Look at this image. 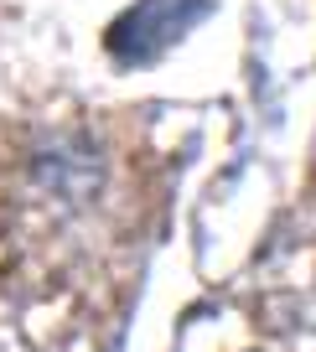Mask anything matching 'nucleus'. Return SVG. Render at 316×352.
I'll return each mask as SVG.
<instances>
[{
  "label": "nucleus",
  "mask_w": 316,
  "mask_h": 352,
  "mask_svg": "<svg viewBox=\"0 0 316 352\" xmlns=\"http://www.w3.org/2000/svg\"><path fill=\"white\" fill-rule=\"evenodd\" d=\"M156 171L114 114H57L0 151V264L42 347L98 352L140 285Z\"/></svg>",
  "instance_id": "f257e3e1"
}]
</instances>
